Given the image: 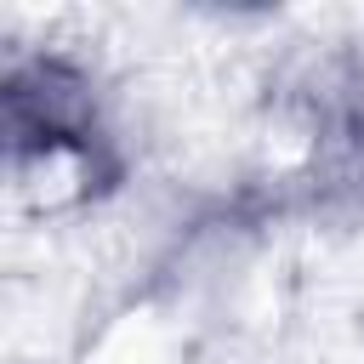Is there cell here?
I'll return each instance as SVG.
<instances>
[{
	"label": "cell",
	"mask_w": 364,
	"mask_h": 364,
	"mask_svg": "<svg viewBox=\"0 0 364 364\" xmlns=\"http://www.w3.org/2000/svg\"><path fill=\"white\" fill-rule=\"evenodd\" d=\"M6 142L17 165L80 159L91 171L102 159V125L91 114L85 80H74L63 63H17L6 74Z\"/></svg>",
	"instance_id": "1"
}]
</instances>
